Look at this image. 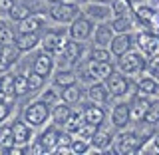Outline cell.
Masks as SVG:
<instances>
[{
	"label": "cell",
	"mask_w": 159,
	"mask_h": 155,
	"mask_svg": "<svg viewBox=\"0 0 159 155\" xmlns=\"http://www.w3.org/2000/svg\"><path fill=\"white\" fill-rule=\"evenodd\" d=\"M48 117H50V103H46L44 99H38L24 109V121L30 123L32 127L44 125L48 121Z\"/></svg>",
	"instance_id": "cell-1"
},
{
	"label": "cell",
	"mask_w": 159,
	"mask_h": 155,
	"mask_svg": "<svg viewBox=\"0 0 159 155\" xmlns=\"http://www.w3.org/2000/svg\"><path fill=\"white\" fill-rule=\"evenodd\" d=\"M117 66L123 74H131L133 76V74L143 72L147 68V62L143 58V54H139V52H125L123 56H119Z\"/></svg>",
	"instance_id": "cell-2"
},
{
	"label": "cell",
	"mask_w": 159,
	"mask_h": 155,
	"mask_svg": "<svg viewBox=\"0 0 159 155\" xmlns=\"http://www.w3.org/2000/svg\"><path fill=\"white\" fill-rule=\"evenodd\" d=\"M50 16H52L56 22H72L74 18L80 16V6L74 2H56L52 6V10H50Z\"/></svg>",
	"instance_id": "cell-3"
},
{
	"label": "cell",
	"mask_w": 159,
	"mask_h": 155,
	"mask_svg": "<svg viewBox=\"0 0 159 155\" xmlns=\"http://www.w3.org/2000/svg\"><path fill=\"white\" fill-rule=\"evenodd\" d=\"M103 82H106L107 92L111 93V96H116V98H121V96H125V93L129 92L127 78L123 76V74H119V72H111Z\"/></svg>",
	"instance_id": "cell-4"
},
{
	"label": "cell",
	"mask_w": 159,
	"mask_h": 155,
	"mask_svg": "<svg viewBox=\"0 0 159 155\" xmlns=\"http://www.w3.org/2000/svg\"><path fill=\"white\" fill-rule=\"evenodd\" d=\"M139 147H141V141H139V137L135 133H119L116 139L113 151L119 155H125V153H135Z\"/></svg>",
	"instance_id": "cell-5"
},
{
	"label": "cell",
	"mask_w": 159,
	"mask_h": 155,
	"mask_svg": "<svg viewBox=\"0 0 159 155\" xmlns=\"http://www.w3.org/2000/svg\"><path fill=\"white\" fill-rule=\"evenodd\" d=\"M84 52H86V48H84V42H80V40H66V44H64L62 48V56L64 60L68 62V66H74L76 62H80V58L84 56Z\"/></svg>",
	"instance_id": "cell-6"
},
{
	"label": "cell",
	"mask_w": 159,
	"mask_h": 155,
	"mask_svg": "<svg viewBox=\"0 0 159 155\" xmlns=\"http://www.w3.org/2000/svg\"><path fill=\"white\" fill-rule=\"evenodd\" d=\"M92 30H93V26L88 18H74L72 26H70V38L86 42V40L92 36Z\"/></svg>",
	"instance_id": "cell-7"
},
{
	"label": "cell",
	"mask_w": 159,
	"mask_h": 155,
	"mask_svg": "<svg viewBox=\"0 0 159 155\" xmlns=\"http://www.w3.org/2000/svg\"><path fill=\"white\" fill-rule=\"evenodd\" d=\"M135 42H137L139 50H141V52L145 54L147 58H151V56H155V54H159V38L153 36V34L141 32V34H137V36H135Z\"/></svg>",
	"instance_id": "cell-8"
},
{
	"label": "cell",
	"mask_w": 159,
	"mask_h": 155,
	"mask_svg": "<svg viewBox=\"0 0 159 155\" xmlns=\"http://www.w3.org/2000/svg\"><path fill=\"white\" fill-rule=\"evenodd\" d=\"M66 36H62V34H56V32H48L46 36H44L42 40V50L44 52H48V54H60L62 52V48H64V44H66Z\"/></svg>",
	"instance_id": "cell-9"
},
{
	"label": "cell",
	"mask_w": 159,
	"mask_h": 155,
	"mask_svg": "<svg viewBox=\"0 0 159 155\" xmlns=\"http://www.w3.org/2000/svg\"><path fill=\"white\" fill-rule=\"evenodd\" d=\"M131 44H133V38L129 36L127 32H121V34H117L116 38H111V42H109V52L113 54V56H123L125 52H129L131 50Z\"/></svg>",
	"instance_id": "cell-10"
},
{
	"label": "cell",
	"mask_w": 159,
	"mask_h": 155,
	"mask_svg": "<svg viewBox=\"0 0 159 155\" xmlns=\"http://www.w3.org/2000/svg\"><path fill=\"white\" fill-rule=\"evenodd\" d=\"M12 44L20 50V54H22V52H28V50L36 48L40 44V36H38V32H20L18 36H14Z\"/></svg>",
	"instance_id": "cell-11"
},
{
	"label": "cell",
	"mask_w": 159,
	"mask_h": 155,
	"mask_svg": "<svg viewBox=\"0 0 159 155\" xmlns=\"http://www.w3.org/2000/svg\"><path fill=\"white\" fill-rule=\"evenodd\" d=\"M18 56H20V50L14 46V44H4V46H0V72L10 70V66L18 60Z\"/></svg>",
	"instance_id": "cell-12"
},
{
	"label": "cell",
	"mask_w": 159,
	"mask_h": 155,
	"mask_svg": "<svg viewBox=\"0 0 159 155\" xmlns=\"http://www.w3.org/2000/svg\"><path fill=\"white\" fill-rule=\"evenodd\" d=\"M12 133H14V145H28L32 139V125L18 119L12 125Z\"/></svg>",
	"instance_id": "cell-13"
},
{
	"label": "cell",
	"mask_w": 159,
	"mask_h": 155,
	"mask_svg": "<svg viewBox=\"0 0 159 155\" xmlns=\"http://www.w3.org/2000/svg\"><path fill=\"white\" fill-rule=\"evenodd\" d=\"M52 68H54V60L48 52H40L36 56V60H34V64H32V70L36 74H40L42 78H48L52 74Z\"/></svg>",
	"instance_id": "cell-14"
},
{
	"label": "cell",
	"mask_w": 159,
	"mask_h": 155,
	"mask_svg": "<svg viewBox=\"0 0 159 155\" xmlns=\"http://www.w3.org/2000/svg\"><path fill=\"white\" fill-rule=\"evenodd\" d=\"M129 106L127 103H117L116 107L111 109V123L116 125L117 129H123L129 123Z\"/></svg>",
	"instance_id": "cell-15"
},
{
	"label": "cell",
	"mask_w": 159,
	"mask_h": 155,
	"mask_svg": "<svg viewBox=\"0 0 159 155\" xmlns=\"http://www.w3.org/2000/svg\"><path fill=\"white\" fill-rule=\"evenodd\" d=\"M84 119H86V123H92V125L98 127V125H102L103 119H106V112H103L98 103H89V106H86V109H84Z\"/></svg>",
	"instance_id": "cell-16"
},
{
	"label": "cell",
	"mask_w": 159,
	"mask_h": 155,
	"mask_svg": "<svg viewBox=\"0 0 159 155\" xmlns=\"http://www.w3.org/2000/svg\"><path fill=\"white\" fill-rule=\"evenodd\" d=\"M149 106H151V102L145 98H137L135 102L131 103V107H129V117L133 119V121H141V119H145V113Z\"/></svg>",
	"instance_id": "cell-17"
},
{
	"label": "cell",
	"mask_w": 159,
	"mask_h": 155,
	"mask_svg": "<svg viewBox=\"0 0 159 155\" xmlns=\"http://www.w3.org/2000/svg\"><path fill=\"white\" fill-rule=\"evenodd\" d=\"M58 135H60V131L56 127H48L46 131H42V135H40V145H42L44 151H54L58 145Z\"/></svg>",
	"instance_id": "cell-18"
},
{
	"label": "cell",
	"mask_w": 159,
	"mask_h": 155,
	"mask_svg": "<svg viewBox=\"0 0 159 155\" xmlns=\"http://www.w3.org/2000/svg\"><path fill=\"white\" fill-rule=\"evenodd\" d=\"M88 96H89V99H92L93 103H103V102H107L109 92H107L106 84H99V80H96V84H92V86H89Z\"/></svg>",
	"instance_id": "cell-19"
},
{
	"label": "cell",
	"mask_w": 159,
	"mask_h": 155,
	"mask_svg": "<svg viewBox=\"0 0 159 155\" xmlns=\"http://www.w3.org/2000/svg\"><path fill=\"white\" fill-rule=\"evenodd\" d=\"M88 70H89V74H92V78L93 80H99V82L106 80L109 74L113 72V68H111V64H109V62H92Z\"/></svg>",
	"instance_id": "cell-20"
},
{
	"label": "cell",
	"mask_w": 159,
	"mask_h": 155,
	"mask_svg": "<svg viewBox=\"0 0 159 155\" xmlns=\"http://www.w3.org/2000/svg\"><path fill=\"white\" fill-rule=\"evenodd\" d=\"M113 38V28L111 26H106V24H99L93 32V40H96V46H103L106 48Z\"/></svg>",
	"instance_id": "cell-21"
},
{
	"label": "cell",
	"mask_w": 159,
	"mask_h": 155,
	"mask_svg": "<svg viewBox=\"0 0 159 155\" xmlns=\"http://www.w3.org/2000/svg\"><path fill=\"white\" fill-rule=\"evenodd\" d=\"M44 26V18L36 14H28L24 20H20V32H38Z\"/></svg>",
	"instance_id": "cell-22"
},
{
	"label": "cell",
	"mask_w": 159,
	"mask_h": 155,
	"mask_svg": "<svg viewBox=\"0 0 159 155\" xmlns=\"http://www.w3.org/2000/svg\"><path fill=\"white\" fill-rule=\"evenodd\" d=\"M137 89H139V93H143V96H153V93L159 92V84H157V80L153 76H143L137 82Z\"/></svg>",
	"instance_id": "cell-23"
},
{
	"label": "cell",
	"mask_w": 159,
	"mask_h": 155,
	"mask_svg": "<svg viewBox=\"0 0 159 155\" xmlns=\"http://www.w3.org/2000/svg\"><path fill=\"white\" fill-rule=\"evenodd\" d=\"M89 141H92V147H96L98 151H103L106 147L111 145L113 135L109 131H96L92 137H89Z\"/></svg>",
	"instance_id": "cell-24"
},
{
	"label": "cell",
	"mask_w": 159,
	"mask_h": 155,
	"mask_svg": "<svg viewBox=\"0 0 159 155\" xmlns=\"http://www.w3.org/2000/svg\"><path fill=\"white\" fill-rule=\"evenodd\" d=\"M14 96V76L12 74H2L0 76V99Z\"/></svg>",
	"instance_id": "cell-25"
},
{
	"label": "cell",
	"mask_w": 159,
	"mask_h": 155,
	"mask_svg": "<svg viewBox=\"0 0 159 155\" xmlns=\"http://www.w3.org/2000/svg\"><path fill=\"white\" fill-rule=\"evenodd\" d=\"M84 112H70V116H68V119H66V131H70V133H76L80 127L84 125Z\"/></svg>",
	"instance_id": "cell-26"
},
{
	"label": "cell",
	"mask_w": 159,
	"mask_h": 155,
	"mask_svg": "<svg viewBox=\"0 0 159 155\" xmlns=\"http://www.w3.org/2000/svg\"><path fill=\"white\" fill-rule=\"evenodd\" d=\"M111 28L116 30L117 34H121V32H129V30L133 28V20H131V16H127V14H117L116 20L111 22Z\"/></svg>",
	"instance_id": "cell-27"
},
{
	"label": "cell",
	"mask_w": 159,
	"mask_h": 155,
	"mask_svg": "<svg viewBox=\"0 0 159 155\" xmlns=\"http://www.w3.org/2000/svg\"><path fill=\"white\" fill-rule=\"evenodd\" d=\"M14 145V133L12 127L4 125L0 127V153H8V149Z\"/></svg>",
	"instance_id": "cell-28"
},
{
	"label": "cell",
	"mask_w": 159,
	"mask_h": 155,
	"mask_svg": "<svg viewBox=\"0 0 159 155\" xmlns=\"http://www.w3.org/2000/svg\"><path fill=\"white\" fill-rule=\"evenodd\" d=\"M70 112H72V109L68 107V103H58V106L52 109L54 123H56V125H64V123H66V119H68V116H70Z\"/></svg>",
	"instance_id": "cell-29"
},
{
	"label": "cell",
	"mask_w": 159,
	"mask_h": 155,
	"mask_svg": "<svg viewBox=\"0 0 159 155\" xmlns=\"http://www.w3.org/2000/svg\"><path fill=\"white\" fill-rule=\"evenodd\" d=\"M62 99H64V103H76L78 99H80V88L76 86V84H70V86L64 88V92H62Z\"/></svg>",
	"instance_id": "cell-30"
},
{
	"label": "cell",
	"mask_w": 159,
	"mask_h": 155,
	"mask_svg": "<svg viewBox=\"0 0 159 155\" xmlns=\"http://www.w3.org/2000/svg\"><path fill=\"white\" fill-rule=\"evenodd\" d=\"M28 76L20 74V76H14V98H20L24 93H28Z\"/></svg>",
	"instance_id": "cell-31"
},
{
	"label": "cell",
	"mask_w": 159,
	"mask_h": 155,
	"mask_svg": "<svg viewBox=\"0 0 159 155\" xmlns=\"http://www.w3.org/2000/svg\"><path fill=\"white\" fill-rule=\"evenodd\" d=\"M89 60H92V62H109V60H111V52L106 50L103 46H96L89 52Z\"/></svg>",
	"instance_id": "cell-32"
},
{
	"label": "cell",
	"mask_w": 159,
	"mask_h": 155,
	"mask_svg": "<svg viewBox=\"0 0 159 155\" xmlns=\"http://www.w3.org/2000/svg\"><path fill=\"white\" fill-rule=\"evenodd\" d=\"M54 84L60 88H66L70 86V84H76V76H74V72H58L56 74V78H54Z\"/></svg>",
	"instance_id": "cell-33"
},
{
	"label": "cell",
	"mask_w": 159,
	"mask_h": 155,
	"mask_svg": "<svg viewBox=\"0 0 159 155\" xmlns=\"http://www.w3.org/2000/svg\"><path fill=\"white\" fill-rule=\"evenodd\" d=\"M30 14V10L24 6V4H12V6H10V10H8V16L12 18V20H24Z\"/></svg>",
	"instance_id": "cell-34"
},
{
	"label": "cell",
	"mask_w": 159,
	"mask_h": 155,
	"mask_svg": "<svg viewBox=\"0 0 159 155\" xmlns=\"http://www.w3.org/2000/svg\"><path fill=\"white\" fill-rule=\"evenodd\" d=\"M88 14L93 16V18H107L109 14H111V8L103 6L102 2H99V4H92V6L88 8Z\"/></svg>",
	"instance_id": "cell-35"
},
{
	"label": "cell",
	"mask_w": 159,
	"mask_h": 155,
	"mask_svg": "<svg viewBox=\"0 0 159 155\" xmlns=\"http://www.w3.org/2000/svg\"><path fill=\"white\" fill-rule=\"evenodd\" d=\"M135 16L139 20H143V22H151V20H155V16H157V10L151 8V6H141V8L135 10Z\"/></svg>",
	"instance_id": "cell-36"
},
{
	"label": "cell",
	"mask_w": 159,
	"mask_h": 155,
	"mask_svg": "<svg viewBox=\"0 0 159 155\" xmlns=\"http://www.w3.org/2000/svg\"><path fill=\"white\" fill-rule=\"evenodd\" d=\"M42 86H44V78L32 70V74L28 76V89L30 92H36V89H40Z\"/></svg>",
	"instance_id": "cell-37"
},
{
	"label": "cell",
	"mask_w": 159,
	"mask_h": 155,
	"mask_svg": "<svg viewBox=\"0 0 159 155\" xmlns=\"http://www.w3.org/2000/svg\"><path fill=\"white\" fill-rule=\"evenodd\" d=\"M70 151L76 153V155H84L89 151V145L86 139H76V141H72V145H70Z\"/></svg>",
	"instance_id": "cell-38"
},
{
	"label": "cell",
	"mask_w": 159,
	"mask_h": 155,
	"mask_svg": "<svg viewBox=\"0 0 159 155\" xmlns=\"http://www.w3.org/2000/svg\"><path fill=\"white\" fill-rule=\"evenodd\" d=\"M145 119H147V123H157L159 121V99L157 102H151V106H149L147 113H145Z\"/></svg>",
	"instance_id": "cell-39"
},
{
	"label": "cell",
	"mask_w": 159,
	"mask_h": 155,
	"mask_svg": "<svg viewBox=\"0 0 159 155\" xmlns=\"http://www.w3.org/2000/svg\"><path fill=\"white\" fill-rule=\"evenodd\" d=\"M147 72L151 74L155 80H159V54H155V56H151L149 58V62H147Z\"/></svg>",
	"instance_id": "cell-40"
},
{
	"label": "cell",
	"mask_w": 159,
	"mask_h": 155,
	"mask_svg": "<svg viewBox=\"0 0 159 155\" xmlns=\"http://www.w3.org/2000/svg\"><path fill=\"white\" fill-rule=\"evenodd\" d=\"M111 12L116 14H127L129 12V2L127 0H113L111 2Z\"/></svg>",
	"instance_id": "cell-41"
},
{
	"label": "cell",
	"mask_w": 159,
	"mask_h": 155,
	"mask_svg": "<svg viewBox=\"0 0 159 155\" xmlns=\"http://www.w3.org/2000/svg\"><path fill=\"white\" fill-rule=\"evenodd\" d=\"M72 133L70 131H60V135H58V145H56V149L60 147V149H70V145H72Z\"/></svg>",
	"instance_id": "cell-42"
},
{
	"label": "cell",
	"mask_w": 159,
	"mask_h": 155,
	"mask_svg": "<svg viewBox=\"0 0 159 155\" xmlns=\"http://www.w3.org/2000/svg\"><path fill=\"white\" fill-rule=\"evenodd\" d=\"M12 42H14V36H12V32H10V28L4 26V24H0V46L12 44Z\"/></svg>",
	"instance_id": "cell-43"
},
{
	"label": "cell",
	"mask_w": 159,
	"mask_h": 155,
	"mask_svg": "<svg viewBox=\"0 0 159 155\" xmlns=\"http://www.w3.org/2000/svg\"><path fill=\"white\" fill-rule=\"evenodd\" d=\"M76 133H80V137H82V139H89L93 133H96V125H92V123H86V121H84V125L80 127Z\"/></svg>",
	"instance_id": "cell-44"
},
{
	"label": "cell",
	"mask_w": 159,
	"mask_h": 155,
	"mask_svg": "<svg viewBox=\"0 0 159 155\" xmlns=\"http://www.w3.org/2000/svg\"><path fill=\"white\" fill-rule=\"evenodd\" d=\"M8 116H10V106L4 103V102H0V123H2Z\"/></svg>",
	"instance_id": "cell-45"
},
{
	"label": "cell",
	"mask_w": 159,
	"mask_h": 155,
	"mask_svg": "<svg viewBox=\"0 0 159 155\" xmlns=\"http://www.w3.org/2000/svg\"><path fill=\"white\" fill-rule=\"evenodd\" d=\"M44 102H46V103H54V102H56V99H58V93L56 92H54V89H48V92L46 93H44Z\"/></svg>",
	"instance_id": "cell-46"
},
{
	"label": "cell",
	"mask_w": 159,
	"mask_h": 155,
	"mask_svg": "<svg viewBox=\"0 0 159 155\" xmlns=\"http://www.w3.org/2000/svg\"><path fill=\"white\" fill-rule=\"evenodd\" d=\"M12 4H14V0H0V12H8Z\"/></svg>",
	"instance_id": "cell-47"
},
{
	"label": "cell",
	"mask_w": 159,
	"mask_h": 155,
	"mask_svg": "<svg viewBox=\"0 0 159 155\" xmlns=\"http://www.w3.org/2000/svg\"><path fill=\"white\" fill-rule=\"evenodd\" d=\"M155 147H157V151H159V135L155 137Z\"/></svg>",
	"instance_id": "cell-48"
},
{
	"label": "cell",
	"mask_w": 159,
	"mask_h": 155,
	"mask_svg": "<svg viewBox=\"0 0 159 155\" xmlns=\"http://www.w3.org/2000/svg\"><path fill=\"white\" fill-rule=\"evenodd\" d=\"M48 2H52V4H56V2H64V0H48Z\"/></svg>",
	"instance_id": "cell-49"
},
{
	"label": "cell",
	"mask_w": 159,
	"mask_h": 155,
	"mask_svg": "<svg viewBox=\"0 0 159 155\" xmlns=\"http://www.w3.org/2000/svg\"><path fill=\"white\" fill-rule=\"evenodd\" d=\"M127 2H129V4H133V2H137V0H127Z\"/></svg>",
	"instance_id": "cell-50"
},
{
	"label": "cell",
	"mask_w": 159,
	"mask_h": 155,
	"mask_svg": "<svg viewBox=\"0 0 159 155\" xmlns=\"http://www.w3.org/2000/svg\"><path fill=\"white\" fill-rule=\"evenodd\" d=\"M78 2H88V0H78Z\"/></svg>",
	"instance_id": "cell-51"
}]
</instances>
